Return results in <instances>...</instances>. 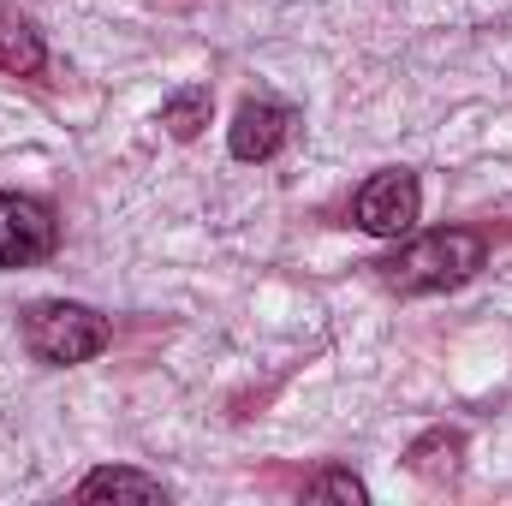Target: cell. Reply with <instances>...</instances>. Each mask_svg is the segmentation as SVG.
Instances as JSON below:
<instances>
[{"label": "cell", "instance_id": "1", "mask_svg": "<svg viewBox=\"0 0 512 506\" xmlns=\"http://www.w3.org/2000/svg\"><path fill=\"white\" fill-rule=\"evenodd\" d=\"M483 233H465V227H441V233H423L411 245H399L393 256H382V286L387 292H405V298H423V292H453L465 286L477 268H483Z\"/></svg>", "mask_w": 512, "mask_h": 506}, {"label": "cell", "instance_id": "2", "mask_svg": "<svg viewBox=\"0 0 512 506\" xmlns=\"http://www.w3.org/2000/svg\"><path fill=\"white\" fill-rule=\"evenodd\" d=\"M108 322L90 310V304H72V298H42L24 310V352L36 364H54V370H72V364H90L108 352Z\"/></svg>", "mask_w": 512, "mask_h": 506}, {"label": "cell", "instance_id": "3", "mask_svg": "<svg viewBox=\"0 0 512 506\" xmlns=\"http://www.w3.org/2000/svg\"><path fill=\"white\" fill-rule=\"evenodd\" d=\"M417 209H423V191H417V173H405V167H382L352 197V221L376 239H405L417 227Z\"/></svg>", "mask_w": 512, "mask_h": 506}, {"label": "cell", "instance_id": "4", "mask_svg": "<svg viewBox=\"0 0 512 506\" xmlns=\"http://www.w3.org/2000/svg\"><path fill=\"white\" fill-rule=\"evenodd\" d=\"M54 209L42 197L24 191H0V268H36L42 256H54Z\"/></svg>", "mask_w": 512, "mask_h": 506}, {"label": "cell", "instance_id": "5", "mask_svg": "<svg viewBox=\"0 0 512 506\" xmlns=\"http://www.w3.org/2000/svg\"><path fill=\"white\" fill-rule=\"evenodd\" d=\"M292 131V108L274 102V96H251L239 114H233V131H227V149L239 161H268Z\"/></svg>", "mask_w": 512, "mask_h": 506}, {"label": "cell", "instance_id": "6", "mask_svg": "<svg viewBox=\"0 0 512 506\" xmlns=\"http://www.w3.org/2000/svg\"><path fill=\"white\" fill-rule=\"evenodd\" d=\"M48 66V48H42V36H36V24L24 18V12H0V72H12V78H36Z\"/></svg>", "mask_w": 512, "mask_h": 506}, {"label": "cell", "instance_id": "7", "mask_svg": "<svg viewBox=\"0 0 512 506\" xmlns=\"http://www.w3.org/2000/svg\"><path fill=\"white\" fill-rule=\"evenodd\" d=\"M78 501H167V489L143 471H126V465H102L78 483Z\"/></svg>", "mask_w": 512, "mask_h": 506}, {"label": "cell", "instance_id": "8", "mask_svg": "<svg viewBox=\"0 0 512 506\" xmlns=\"http://www.w3.org/2000/svg\"><path fill=\"white\" fill-rule=\"evenodd\" d=\"M209 90L203 84H185V90H173L167 102H161V126H167V137H179V143H191L197 131L209 126Z\"/></svg>", "mask_w": 512, "mask_h": 506}, {"label": "cell", "instance_id": "9", "mask_svg": "<svg viewBox=\"0 0 512 506\" xmlns=\"http://www.w3.org/2000/svg\"><path fill=\"white\" fill-rule=\"evenodd\" d=\"M459 453H465V435H459V429H429V435L411 447V471H417V477H453V471H459Z\"/></svg>", "mask_w": 512, "mask_h": 506}, {"label": "cell", "instance_id": "10", "mask_svg": "<svg viewBox=\"0 0 512 506\" xmlns=\"http://www.w3.org/2000/svg\"><path fill=\"white\" fill-rule=\"evenodd\" d=\"M304 501H340V506H364V501H370V489H364V477H352V471H316V477L304 483Z\"/></svg>", "mask_w": 512, "mask_h": 506}]
</instances>
